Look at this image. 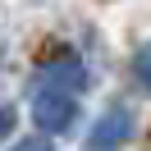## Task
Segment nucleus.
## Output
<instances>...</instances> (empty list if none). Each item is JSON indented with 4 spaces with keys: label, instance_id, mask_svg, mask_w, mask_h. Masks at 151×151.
Listing matches in <instances>:
<instances>
[{
    "label": "nucleus",
    "instance_id": "7ed1b4c3",
    "mask_svg": "<svg viewBox=\"0 0 151 151\" xmlns=\"http://www.w3.org/2000/svg\"><path fill=\"white\" fill-rule=\"evenodd\" d=\"M41 78H46V87H60V92H73V96L92 83L83 55H78V50H69V46H55L46 60H41Z\"/></svg>",
    "mask_w": 151,
    "mask_h": 151
},
{
    "label": "nucleus",
    "instance_id": "20e7f679",
    "mask_svg": "<svg viewBox=\"0 0 151 151\" xmlns=\"http://www.w3.org/2000/svg\"><path fill=\"white\" fill-rule=\"evenodd\" d=\"M133 73H137V83L151 92V41H142V46L133 50Z\"/></svg>",
    "mask_w": 151,
    "mask_h": 151
},
{
    "label": "nucleus",
    "instance_id": "f03ea898",
    "mask_svg": "<svg viewBox=\"0 0 151 151\" xmlns=\"http://www.w3.org/2000/svg\"><path fill=\"white\" fill-rule=\"evenodd\" d=\"M137 128V114L128 101H110V110H101V119L87 133V151H119Z\"/></svg>",
    "mask_w": 151,
    "mask_h": 151
},
{
    "label": "nucleus",
    "instance_id": "39448f33",
    "mask_svg": "<svg viewBox=\"0 0 151 151\" xmlns=\"http://www.w3.org/2000/svg\"><path fill=\"white\" fill-rule=\"evenodd\" d=\"M14 151H55V142H50V137H28V142H19Z\"/></svg>",
    "mask_w": 151,
    "mask_h": 151
},
{
    "label": "nucleus",
    "instance_id": "423d86ee",
    "mask_svg": "<svg viewBox=\"0 0 151 151\" xmlns=\"http://www.w3.org/2000/svg\"><path fill=\"white\" fill-rule=\"evenodd\" d=\"M14 119H19V114H14V105H0V137L14 128Z\"/></svg>",
    "mask_w": 151,
    "mask_h": 151
},
{
    "label": "nucleus",
    "instance_id": "f257e3e1",
    "mask_svg": "<svg viewBox=\"0 0 151 151\" xmlns=\"http://www.w3.org/2000/svg\"><path fill=\"white\" fill-rule=\"evenodd\" d=\"M73 119H78V96L41 83L37 96H32V124H37L41 133H69Z\"/></svg>",
    "mask_w": 151,
    "mask_h": 151
}]
</instances>
